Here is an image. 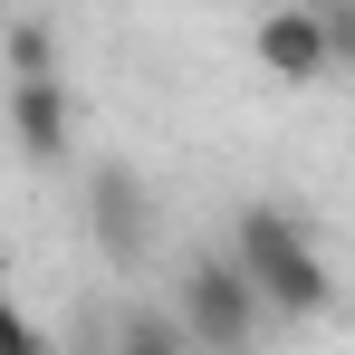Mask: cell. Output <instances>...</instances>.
I'll use <instances>...</instances> for the list:
<instances>
[{"label": "cell", "instance_id": "obj_7", "mask_svg": "<svg viewBox=\"0 0 355 355\" xmlns=\"http://www.w3.org/2000/svg\"><path fill=\"white\" fill-rule=\"evenodd\" d=\"M10 77H58V29L49 19H10Z\"/></svg>", "mask_w": 355, "mask_h": 355}, {"label": "cell", "instance_id": "obj_5", "mask_svg": "<svg viewBox=\"0 0 355 355\" xmlns=\"http://www.w3.org/2000/svg\"><path fill=\"white\" fill-rule=\"evenodd\" d=\"M87 202H96V240H106V259H135V250H144V182L125 173V164H106V173L87 182Z\"/></svg>", "mask_w": 355, "mask_h": 355}, {"label": "cell", "instance_id": "obj_8", "mask_svg": "<svg viewBox=\"0 0 355 355\" xmlns=\"http://www.w3.org/2000/svg\"><path fill=\"white\" fill-rule=\"evenodd\" d=\"M0 355H49V346H39V327L10 307V288H0Z\"/></svg>", "mask_w": 355, "mask_h": 355}, {"label": "cell", "instance_id": "obj_2", "mask_svg": "<svg viewBox=\"0 0 355 355\" xmlns=\"http://www.w3.org/2000/svg\"><path fill=\"white\" fill-rule=\"evenodd\" d=\"M182 336H192V355H250L259 346V297H250V279L231 269V250H202L192 269H182Z\"/></svg>", "mask_w": 355, "mask_h": 355}, {"label": "cell", "instance_id": "obj_1", "mask_svg": "<svg viewBox=\"0 0 355 355\" xmlns=\"http://www.w3.org/2000/svg\"><path fill=\"white\" fill-rule=\"evenodd\" d=\"M231 269L250 279V297H259V317H327L336 307V269H327V250L307 240V221L297 211H279V202H240L231 211Z\"/></svg>", "mask_w": 355, "mask_h": 355}, {"label": "cell", "instance_id": "obj_6", "mask_svg": "<svg viewBox=\"0 0 355 355\" xmlns=\"http://www.w3.org/2000/svg\"><path fill=\"white\" fill-rule=\"evenodd\" d=\"M116 355H192V336L173 317H154V307H125L116 317Z\"/></svg>", "mask_w": 355, "mask_h": 355}, {"label": "cell", "instance_id": "obj_3", "mask_svg": "<svg viewBox=\"0 0 355 355\" xmlns=\"http://www.w3.org/2000/svg\"><path fill=\"white\" fill-rule=\"evenodd\" d=\"M346 49H355V19L336 10V0H288V10L259 19V67L288 77V87H317Z\"/></svg>", "mask_w": 355, "mask_h": 355}, {"label": "cell", "instance_id": "obj_4", "mask_svg": "<svg viewBox=\"0 0 355 355\" xmlns=\"http://www.w3.org/2000/svg\"><path fill=\"white\" fill-rule=\"evenodd\" d=\"M77 116H67V87L58 77H10V144L29 154V164H58Z\"/></svg>", "mask_w": 355, "mask_h": 355}]
</instances>
